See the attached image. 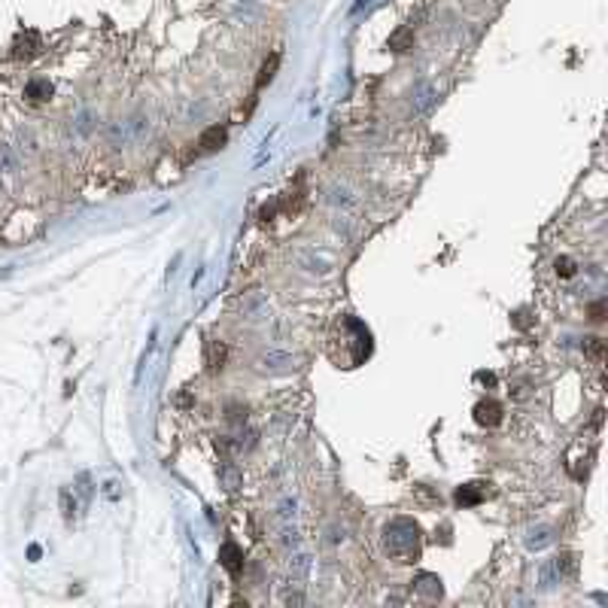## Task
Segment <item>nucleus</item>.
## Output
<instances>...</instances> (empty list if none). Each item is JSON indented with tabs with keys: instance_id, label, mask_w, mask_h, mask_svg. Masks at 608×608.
Instances as JSON below:
<instances>
[{
	"instance_id": "obj_1",
	"label": "nucleus",
	"mask_w": 608,
	"mask_h": 608,
	"mask_svg": "<svg viewBox=\"0 0 608 608\" xmlns=\"http://www.w3.org/2000/svg\"><path fill=\"white\" fill-rule=\"evenodd\" d=\"M384 547L396 562H416L420 557V529L411 520H396L387 526Z\"/></svg>"
},
{
	"instance_id": "obj_2",
	"label": "nucleus",
	"mask_w": 608,
	"mask_h": 608,
	"mask_svg": "<svg viewBox=\"0 0 608 608\" xmlns=\"http://www.w3.org/2000/svg\"><path fill=\"white\" fill-rule=\"evenodd\" d=\"M475 420L481 426H499L502 423V404L493 399H483L475 404Z\"/></svg>"
},
{
	"instance_id": "obj_3",
	"label": "nucleus",
	"mask_w": 608,
	"mask_h": 608,
	"mask_svg": "<svg viewBox=\"0 0 608 608\" xmlns=\"http://www.w3.org/2000/svg\"><path fill=\"white\" fill-rule=\"evenodd\" d=\"M219 562L225 569L231 572V575H241V569H243V554H241V547L238 545H222V550H219Z\"/></svg>"
},
{
	"instance_id": "obj_4",
	"label": "nucleus",
	"mask_w": 608,
	"mask_h": 608,
	"mask_svg": "<svg viewBox=\"0 0 608 608\" xmlns=\"http://www.w3.org/2000/svg\"><path fill=\"white\" fill-rule=\"evenodd\" d=\"M225 140H229V134H225V128L213 125V128H207L204 134H201L198 146H201L204 152H216V150H222V146H225Z\"/></svg>"
},
{
	"instance_id": "obj_5",
	"label": "nucleus",
	"mask_w": 608,
	"mask_h": 608,
	"mask_svg": "<svg viewBox=\"0 0 608 608\" xmlns=\"http://www.w3.org/2000/svg\"><path fill=\"white\" fill-rule=\"evenodd\" d=\"M483 496H487V493H483V483H466V487H459L456 490V502L459 505H478Z\"/></svg>"
},
{
	"instance_id": "obj_6",
	"label": "nucleus",
	"mask_w": 608,
	"mask_h": 608,
	"mask_svg": "<svg viewBox=\"0 0 608 608\" xmlns=\"http://www.w3.org/2000/svg\"><path fill=\"white\" fill-rule=\"evenodd\" d=\"M411 43H414L411 28H399V31L389 37V49H396V52H408V49H411Z\"/></svg>"
},
{
	"instance_id": "obj_7",
	"label": "nucleus",
	"mask_w": 608,
	"mask_h": 608,
	"mask_svg": "<svg viewBox=\"0 0 608 608\" xmlns=\"http://www.w3.org/2000/svg\"><path fill=\"white\" fill-rule=\"evenodd\" d=\"M25 95H28L31 100H46V98L52 95V85H49L46 80H33V83H28Z\"/></svg>"
},
{
	"instance_id": "obj_8",
	"label": "nucleus",
	"mask_w": 608,
	"mask_h": 608,
	"mask_svg": "<svg viewBox=\"0 0 608 608\" xmlns=\"http://www.w3.org/2000/svg\"><path fill=\"white\" fill-rule=\"evenodd\" d=\"M584 350H587V356L593 359V362H602V356H605V341H602V337H587V341H584Z\"/></svg>"
},
{
	"instance_id": "obj_9",
	"label": "nucleus",
	"mask_w": 608,
	"mask_h": 608,
	"mask_svg": "<svg viewBox=\"0 0 608 608\" xmlns=\"http://www.w3.org/2000/svg\"><path fill=\"white\" fill-rule=\"evenodd\" d=\"M277 64H280V55H271V61H265V67H262V73H258V88H262L265 83H271V76H274V70H277Z\"/></svg>"
},
{
	"instance_id": "obj_10",
	"label": "nucleus",
	"mask_w": 608,
	"mask_h": 608,
	"mask_svg": "<svg viewBox=\"0 0 608 608\" xmlns=\"http://www.w3.org/2000/svg\"><path fill=\"white\" fill-rule=\"evenodd\" d=\"M557 274L560 277H575V262H572V258H557Z\"/></svg>"
},
{
	"instance_id": "obj_11",
	"label": "nucleus",
	"mask_w": 608,
	"mask_h": 608,
	"mask_svg": "<svg viewBox=\"0 0 608 608\" xmlns=\"http://www.w3.org/2000/svg\"><path fill=\"white\" fill-rule=\"evenodd\" d=\"M590 313H593V317H590L593 323H599V320H605V317H602V313H605V304H602V301H599V304H593V310H590Z\"/></svg>"
}]
</instances>
